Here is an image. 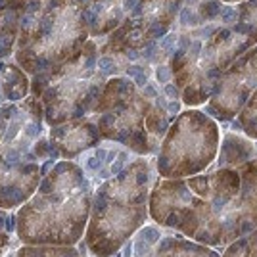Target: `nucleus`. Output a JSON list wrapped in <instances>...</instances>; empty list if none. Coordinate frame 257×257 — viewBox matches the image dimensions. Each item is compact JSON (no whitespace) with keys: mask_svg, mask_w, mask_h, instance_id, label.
I'll return each instance as SVG.
<instances>
[{"mask_svg":"<svg viewBox=\"0 0 257 257\" xmlns=\"http://www.w3.org/2000/svg\"><path fill=\"white\" fill-rule=\"evenodd\" d=\"M88 182L71 161H60L16 215V232L27 246H69L85 228Z\"/></svg>","mask_w":257,"mask_h":257,"instance_id":"nucleus-1","label":"nucleus"},{"mask_svg":"<svg viewBox=\"0 0 257 257\" xmlns=\"http://www.w3.org/2000/svg\"><path fill=\"white\" fill-rule=\"evenodd\" d=\"M86 0H29L16 43V64L27 75L56 69L83 50Z\"/></svg>","mask_w":257,"mask_h":257,"instance_id":"nucleus-2","label":"nucleus"},{"mask_svg":"<svg viewBox=\"0 0 257 257\" xmlns=\"http://www.w3.org/2000/svg\"><path fill=\"white\" fill-rule=\"evenodd\" d=\"M102 79L94 43H86L75 58L60 67L33 75L31 94L43 104L44 123L56 127L86 115L98 98Z\"/></svg>","mask_w":257,"mask_h":257,"instance_id":"nucleus-3","label":"nucleus"},{"mask_svg":"<svg viewBox=\"0 0 257 257\" xmlns=\"http://www.w3.org/2000/svg\"><path fill=\"white\" fill-rule=\"evenodd\" d=\"M146 181L148 167L139 161L98 190L94 221L88 232V242L96 255L113 253L119 242L140 223L142 217L131 215V209L125 204H128V196L146 186Z\"/></svg>","mask_w":257,"mask_h":257,"instance_id":"nucleus-4","label":"nucleus"},{"mask_svg":"<svg viewBox=\"0 0 257 257\" xmlns=\"http://www.w3.org/2000/svg\"><path fill=\"white\" fill-rule=\"evenodd\" d=\"M177 12L179 0H140L109 37V46H117L128 60H137L142 56L140 50L156 44V39L167 33Z\"/></svg>","mask_w":257,"mask_h":257,"instance_id":"nucleus-5","label":"nucleus"},{"mask_svg":"<svg viewBox=\"0 0 257 257\" xmlns=\"http://www.w3.org/2000/svg\"><path fill=\"white\" fill-rule=\"evenodd\" d=\"M43 125V104L33 94L22 104H0V156L12 161H37L33 150L41 140Z\"/></svg>","mask_w":257,"mask_h":257,"instance_id":"nucleus-6","label":"nucleus"},{"mask_svg":"<svg viewBox=\"0 0 257 257\" xmlns=\"http://www.w3.org/2000/svg\"><path fill=\"white\" fill-rule=\"evenodd\" d=\"M123 94L125 98H119V100H107V111L102 113L100 117V123H98V128L100 133L107 137V139H115L123 144H131L133 146V140L137 131L142 127L144 119L148 121L150 125V133L156 135V131L152 127V121H158V123H167V119L160 115H165L161 113L160 107L156 109L154 115H148V113H140L142 111V106H146L144 98L137 96L135 92V86L131 81H125L123 79Z\"/></svg>","mask_w":257,"mask_h":257,"instance_id":"nucleus-7","label":"nucleus"},{"mask_svg":"<svg viewBox=\"0 0 257 257\" xmlns=\"http://www.w3.org/2000/svg\"><path fill=\"white\" fill-rule=\"evenodd\" d=\"M41 173L37 161H12L0 156V209L22 207L37 192Z\"/></svg>","mask_w":257,"mask_h":257,"instance_id":"nucleus-8","label":"nucleus"},{"mask_svg":"<svg viewBox=\"0 0 257 257\" xmlns=\"http://www.w3.org/2000/svg\"><path fill=\"white\" fill-rule=\"evenodd\" d=\"M98 140H100L98 128L90 121H83V119L65 121L62 125L50 128V144L56 158L62 156L71 160L77 154L96 146Z\"/></svg>","mask_w":257,"mask_h":257,"instance_id":"nucleus-9","label":"nucleus"},{"mask_svg":"<svg viewBox=\"0 0 257 257\" xmlns=\"http://www.w3.org/2000/svg\"><path fill=\"white\" fill-rule=\"evenodd\" d=\"M137 0H86L85 23L90 37H104L127 20Z\"/></svg>","mask_w":257,"mask_h":257,"instance_id":"nucleus-10","label":"nucleus"},{"mask_svg":"<svg viewBox=\"0 0 257 257\" xmlns=\"http://www.w3.org/2000/svg\"><path fill=\"white\" fill-rule=\"evenodd\" d=\"M0 79L8 102H22L31 92V79L14 62H0Z\"/></svg>","mask_w":257,"mask_h":257,"instance_id":"nucleus-11","label":"nucleus"},{"mask_svg":"<svg viewBox=\"0 0 257 257\" xmlns=\"http://www.w3.org/2000/svg\"><path fill=\"white\" fill-rule=\"evenodd\" d=\"M23 10H0V62H4L14 50L20 35Z\"/></svg>","mask_w":257,"mask_h":257,"instance_id":"nucleus-12","label":"nucleus"},{"mask_svg":"<svg viewBox=\"0 0 257 257\" xmlns=\"http://www.w3.org/2000/svg\"><path fill=\"white\" fill-rule=\"evenodd\" d=\"M16 257H77L75 249L69 246H22Z\"/></svg>","mask_w":257,"mask_h":257,"instance_id":"nucleus-13","label":"nucleus"},{"mask_svg":"<svg viewBox=\"0 0 257 257\" xmlns=\"http://www.w3.org/2000/svg\"><path fill=\"white\" fill-rule=\"evenodd\" d=\"M14 225H16L14 217L6 209H0V257L4 255L6 247L10 244V234L14 230Z\"/></svg>","mask_w":257,"mask_h":257,"instance_id":"nucleus-14","label":"nucleus"},{"mask_svg":"<svg viewBox=\"0 0 257 257\" xmlns=\"http://www.w3.org/2000/svg\"><path fill=\"white\" fill-rule=\"evenodd\" d=\"M140 236H142V240L137 242V249H139L137 253H139V255H144V253H146V249H148L152 244H156V242L160 240L161 234H160V230H158V228H154V226H146V228L140 232Z\"/></svg>","mask_w":257,"mask_h":257,"instance_id":"nucleus-15","label":"nucleus"},{"mask_svg":"<svg viewBox=\"0 0 257 257\" xmlns=\"http://www.w3.org/2000/svg\"><path fill=\"white\" fill-rule=\"evenodd\" d=\"M29 0H0V10H25Z\"/></svg>","mask_w":257,"mask_h":257,"instance_id":"nucleus-16","label":"nucleus"},{"mask_svg":"<svg viewBox=\"0 0 257 257\" xmlns=\"http://www.w3.org/2000/svg\"><path fill=\"white\" fill-rule=\"evenodd\" d=\"M219 16H221V22L230 23V22H232V18L236 16V10H234V8H230V6H225V8H221Z\"/></svg>","mask_w":257,"mask_h":257,"instance_id":"nucleus-17","label":"nucleus"},{"mask_svg":"<svg viewBox=\"0 0 257 257\" xmlns=\"http://www.w3.org/2000/svg\"><path fill=\"white\" fill-rule=\"evenodd\" d=\"M156 75H158V81H160V83H167V81L171 79V71H169L165 65H161V67H158V73H156Z\"/></svg>","mask_w":257,"mask_h":257,"instance_id":"nucleus-18","label":"nucleus"},{"mask_svg":"<svg viewBox=\"0 0 257 257\" xmlns=\"http://www.w3.org/2000/svg\"><path fill=\"white\" fill-rule=\"evenodd\" d=\"M163 94H165V96L177 98V88H175L173 85H165V88H163Z\"/></svg>","mask_w":257,"mask_h":257,"instance_id":"nucleus-19","label":"nucleus"},{"mask_svg":"<svg viewBox=\"0 0 257 257\" xmlns=\"http://www.w3.org/2000/svg\"><path fill=\"white\" fill-rule=\"evenodd\" d=\"M123 257H133V242H128L123 249Z\"/></svg>","mask_w":257,"mask_h":257,"instance_id":"nucleus-20","label":"nucleus"},{"mask_svg":"<svg viewBox=\"0 0 257 257\" xmlns=\"http://www.w3.org/2000/svg\"><path fill=\"white\" fill-rule=\"evenodd\" d=\"M6 102V94H4V88H2V79H0V104Z\"/></svg>","mask_w":257,"mask_h":257,"instance_id":"nucleus-21","label":"nucleus"},{"mask_svg":"<svg viewBox=\"0 0 257 257\" xmlns=\"http://www.w3.org/2000/svg\"><path fill=\"white\" fill-rule=\"evenodd\" d=\"M113 257H121V255H119V253H117V255H113Z\"/></svg>","mask_w":257,"mask_h":257,"instance_id":"nucleus-22","label":"nucleus"}]
</instances>
